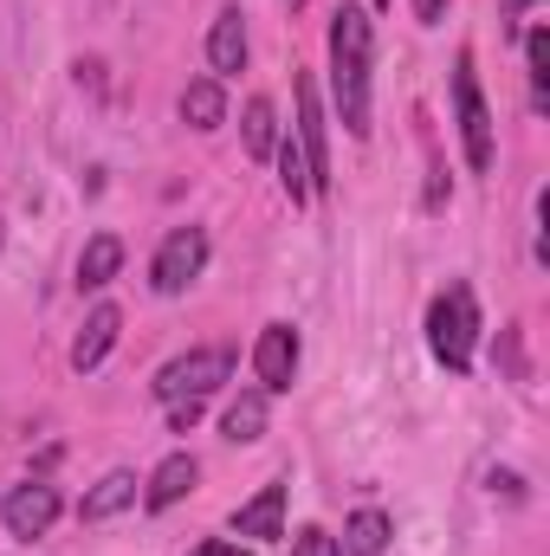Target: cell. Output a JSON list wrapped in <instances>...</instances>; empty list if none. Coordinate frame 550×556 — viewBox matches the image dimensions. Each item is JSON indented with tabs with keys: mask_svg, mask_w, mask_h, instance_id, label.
I'll list each match as a JSON object with an SVG mask.
<instances>
[{
	"mask_svg": "<svg viewBox=\"0 0 550 556\" xmlns=\"http://www.w3.org/2000/svg\"><path fill=\"white\" fill-rule=\"evenodd\" d=\"M234 531L240 538H285V485H266L253 505L234 511Z\"/></svg>",
	"mask_w": 550,
	"mask_h": 556,
	"instance_id": "14",
	"label": "cell"
},
{
	"mask_svg": "<svg viewBox=\"0 0 550 556\" xmlns=\"http://www.w3.org/2000/svg\"><path fill=\"white\" fill-rule=\"evenodd\" d=\"M195 420H201V402H168V427H175V433H188Z\"/></svg>",
	"mask_w": 550,
	"mask_h": 556,
	"instance_id": "22",
	"label": "cell"
},
{
	"mask_svg": "<svg viewBox=\"0 0 550 556\" xmlns=\"http://www.w3.org/2000/svg\"><path fill=\"white\" fill-rule=\"evenodd\" d=\"M221 117H227L221 78H195V85L182 91V124H188V130H221Z\"/></svg>",
	"mask_w": 550,
	"mask_h": 556,
	"instance_id": "15",
	"label": "cell"
},
{
	"mask_svg": "<svg viewBox=\"0 0 550 556\" xmlns=\"http://www.w3.org/2000/svg\"><path fill=\"white\" fill-rule=\"evenodd\" d=\"M208 266V233L201 227H175L168 240H162V253H155V266H149V285L162 291V298H175V291H188L195 278Z\"/></svg>",
	"mask_w": 550,
	"mask_h": 556,
	"instance_id": "5",
	"label": "cell"
},
{
	"mask_svg": "<svg viewBox=\"0 0 550 556\" xmlns=\"http://www.w3.org/2000/svg\"><path fill=\"white\" fill-rule=\"evenodd\" d=\"M427 343L434 356L447 363V376H466L473 369V343H479V304H473V285H447L427 311Z\"/></svg>",
	"mask_w": 550,
	"mask_h": 556,
	"instance_id": "2",
	"label": "cell"
},
{
	"mask_svg": "<svg viewBox=\"0 0 550 556\" xmlns=\"http://www.w3.org/2000/svg\"><path fill=\"white\" fill-rule=\"evenodd\" d=\"M227 376H234V356L227 350H188V356H175L155 376V402H208Z\"/></svg>",
	"mask_w": 550,
	"mask_h": 556,
	"instance_id": "3",
	"label": "cell"
},
{
	"mask_svg": "<svg viewBox=\"0 0 550 556\" xmlns=\"http://www.w3.org/2000/svg\"><path fill=\"white\" fill-rule=\"evenodd\" d=\"M117 330H124V311L117 304H98L91 317H85V330H78V343H72V369L78 376H91L104 356H111V343H117Z\"/></svg>",
	"mask_w": 550,
	"mask_h": 556,
	"instance_id": "10",
	"label": "cell"
},
{
	"mask_svg": "<svg viewBox=\"0 0 550 556\" xmlns=\"http://www.w3.org/2000/svg\"><path fill=\"white\" fill-rule=\"evenodd\" d=\"M525 59H532V104L545 111V98H550V33L545 26L525 39Z\"/></svg>",
	"mask_w": 550,
	"mask_h": 556,
	"instance_id": "20",
	"label": "cell"
},
{
	"mask_svg": "<svg viewBox=\"0 0 550 556\" xmlns=\"http://www.w3.org/2000/svg\"><path fill=\"white\" fill-rule=\"evenodd\" d=\"M298 149H304V168H311V194L330 188V130H324V111H317V85L298 78Z\"/></svg>",
	"mask_w": 550,
	"mask_h": 556,
	"instance_id": "6",
	"label": "cell"
},
{
	"mask_svg": "<svg viewBox=\"0 0 550 556\" xmlns=\"http://www.w3.org/2000/svg\"><path fill=\"white\" fill-rule=\"evenodd\" d=\"M389 538H396V525H389V511H357L350 525H343V556H383L389 551Z\"/></svg>",
	"mask_w": 550,
	"mask_h": 556,
	"instance_id": "16",
	"label": "cell"
},
{
	"mask_svg": "<svg viewBox=\"0 0 550 556\" xmlns=\"http://www.w3.org/2000/svg\"><path fill=\"white\" fill-rule=\"evenodd\" d=\"M117 273H124V240L117 233H91L85 253H78V285L85 291H104Z\"/></svg>",
	"mask_w": 550,
	"mask_h": 556,
	"instance_id": "13",
	"label": "cell"
},
{
	"mask_svg": "<svg viewBox=\"0 0 550 556\" xmlns=\"http://www.w3.org/2000/svg\"><path fill=\"white\" fill-rule=\"evenodd\" d=\"M273 155H278V181H285V194H291V201H311V168H304V149H298V137L273 142Z\"/></svg>",
	"mask_w": 550,
	"mask_h": 556,
	"instance_id": "19",
	"label": "cell"
},
{
	"mask_svg": "<svg viewBox=\"0 0 550 556\" xmlns=\"http://www.w3.org/2000/svg\"><path fill=\"white\" fill-rule=\"evenodd\" d=\"M370 52H376L370 13L343 0L330 13V91H337V117L350 137H370Z\"/></svg>",
	"mask_w": 550,
	"mask_h": 556,
	"instance_id": "1",
	"label": "cell"
},
{
	"mask_svg": "<svg viewBox=\"0 0 550 556\" xmlns=\"http://www.w3.org/2000/svg\"><path fill=\"white\" fill-rule=\"evenodd\" d=\"M453 111H460V137H466L473 175H486V168H492V117H486V98H479L473 52H460V65H453Z\"/></svg>",
	"mask_w": 550,
	"mask_h": 556,
	"instance_id": "4",
	"label": "cell"
},
{
	"mask_svg": "<svg viewBox=\"0 0 550 556\" xmlns=\"http://www.w3.org/2000/svg\"><path fill=\"white\" fill-rule=\"evenodd\" d=\"M414 20H421V26H434V20H447V0H414Z\"/></svg>",
	"mask_w": 550,
	"mask_h": 556,
	"instance_id": "23",
	"label": "cell"
},
{
	"mask_svg": "<svg viewBox=\"0 0 550 556\" xmlns=\"http://www.w3.org/2000/svg\"><path fill=\"white\" fill-rule=\"evenodd\" d=\"M376 7H389V0H376Z\"/></svg>",
	"mask_w": 550,
	"mask_h": 556,
	"instance_id": "26",
	"label": "cell"
},
{
	"mask_svg": "<svg viewBox=\"0 0 550 556\" xmlns=\"http://www.w3.org/2000/svg\"><path fill=\"white\" fill-rule=\"evenodd\" d=\"M221 427H227V440H234V446H253V440L266 433V389H247V395H234Z\"/></svg>",
	"mask_w": 550,
	"mask_h": 556,
	"instance_id": "17",
	"label": "cell"
},
{
	"mask_svg": "<svg viewBox=\"0 0 550 556\" xmlns=\"http://www.w3.org/2000/svg\"><path fill=\"white\" fill-rule=\"evenodd\" d=\"M291 556H343V551H337V538H330V531H317V525H311V531H298Z\"/></svg>",
	"mask_w": 550,
	"mask_h": 556,
	"instance_id": "21",
	"label": "cell"
},
{
	"mask_svg": "<svg viewBox=\"0 0 550 556\" xmlns=\"http://www.w3.org/2000/svg\"><path fill=\"white\" fill-rule=\"evenodd\" d=\"M512 7H518V13H525V7H538V0H512Z\"/></svg>",
	"mask_w": 550,
	"mask_h": 556,
	"instance_id": "25",
	"label": "cell"
},
{
	"mask_svg": "<svg viewBox=\"0 0 550 556\" xmlns=\"http://www.w3.org/2000/svg\"><path fill=\"white\" fill-rule=\"evenodd\" d=\"M130 505H137V472H104V479L85 492L78 518H85V525H104V518H117V511H130Z\"/></svg>",
	"mask_w": 550,
	"mask_h": 556,
	"instance_id": "12",
	"label": "cell"
},
{
	"mask_svg": "<svg viewBox=\"0 0 550 556\" xmlns=\"http://www.w3.org/2000/svg\"><path fill=\"white\" fill-rule=\"evenodd\" d=\"M208 65H214V78L247 72V20H240V7H221V13H214V33H208Z\"/></svg>",
	"mask_w": 550,
	"mask_h": 556,
	"instance_id": "9",
	"label": "cell"
},
{
	"mask_svg": "<svg viewBox=\"0 0 550 556\" xmlns=\"http://www.w3.org/2000/svg\"><path fill=\"white\" fill-rule=\"evenodd\" d=\"M195 556H240V544H201Z\"/></svg>",
	"mask_w": 550,
	"mask_h": 556,
	"instance_id": "24",
	"label": "cell"
},
{
	"mask_svg": "<svg viewBox=\"0 0 550 556\" xmlns=\"http://www.w3.org/2000/svg\"><path fill=\"white\" fill-rule=\"evenodd\" d=\"M253 369H260V389H266V395H285V389H291V376H298V330H291V324H266V330H260Z\"/></svg>",
	"mask_w": 550,
	"mask_h": 556,
	"instance_id": "8",
	"label": "cell"
},
{
	"mask_svg": "<svg viewBox=\"0 0 550 556\" xmlns=\"http://www.w3.org/2000/svg\"><path fill=\"white\" fill-rule=\"evenodd\" d=\"M240 137H247V155L253 162H266L278 142V117H273V98H253L247 104V124H240Z\"/></svg>",
	"mask_w": 550,
	"mask_h": 556,
	"instance_id": "18",
	"label": "cell"
},
{
	"mask_svg": "<svg viewBox=\"0 0 550 556\" xmlns=\"http://www.w3.org/2000/svg\"><path fill=\"white\" fill-rule=\"evenodd\" d=\"M0 518H7V531L13 538H46L52 531V518H59V485H46V479H26V485H13L7 492V505H0Z\"/></svg>",
	"mask_w": 550,
	"mask_h": 556,
	"instance_id": "7",
	"label": "cell"
},
{
	"mask_svg": "<svg viewBox=\"0 0 550 556\" xmlns=\"http://www.w3.org/2000/svg\"><path fill=\"white\" fill-rule=\"evenodd\" d=\"M195 479H201V466H195L188 453H168V459L142 479V505H149V511H168V505H182V498L195 492Z\"/></svg>",
	"mask_w": 550,
	"mask_h": 556,
	"instance_id": "11",
	"label": "cell"
}]
</instances>
